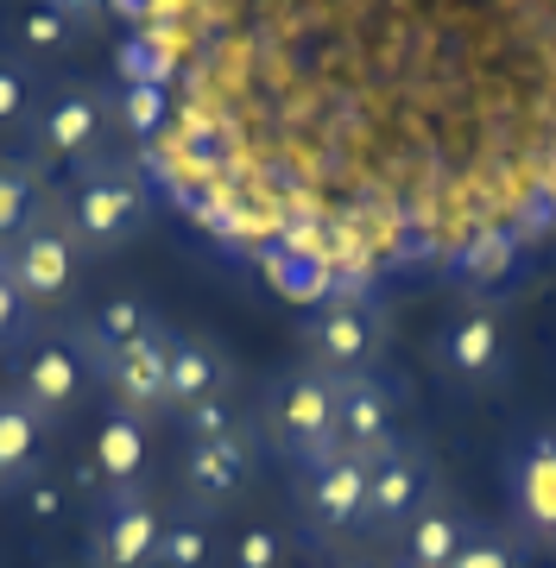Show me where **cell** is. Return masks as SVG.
I'll use <instances>...</instances> for the list:
<instances>
[{"label":"cell","mask_w":556,"mask_h":568,"mask_svg":"<svg viewBox=\"0 0 556 568\" xmlns=\"http://www.w3.org/2000/svg\"><path fill=\"white\" fill-rule=\"evenodd\" d=\"M58 222L70 227L83 260H108V253H121L127 241H140L152 227V183L133 159L102 152V159L70 171L58 196Z\"/></svg>","instance_id":"obj_1"},{"label":"cell","mask_w":556,"mask_h":568,"mask_svg":"<svg viewBox=\"0 0 556 568\" xmlns=\"http://www.w3.org/2000/svg\"><path fill=\"white\" fill-rule=\"evenodd\" d=\"M260 443L279 448L297 474L323 467L342 448V436H335V379L323 366L297 361L266 386V398H260Z\"/></svg>","instance_id":"obj_2"},{"label":"cell","mask_w":556,"mask_h":568,"mask_svg":"<svg viewBox=\"0 0 556 568\" xmlns=\"http://www.w3.org/2000/svg\"><path fill=\"white\" fill-rule=\"evenodd\" d=\"M114 95H108V82L95 77H58L51 89L39 95L32 108V121H26V140L20 152L32 164H89L108 152V133H114Z\"/></svg>","instance_id":"obj_3"},{"label":"cell","mask_w":556,"mask_h":568,"mask_svg":"<svg viewBox=\"0 0 556 568\" xmlns=\"http://www.w3.org/2000/svg\"><path fill=\"white\" fill-rule=\"evenodd\" d=\"M13 398H26V405L39 410L44 424L58 429V424H70L77 410L95 398V366H89V354H83V342H77V328L70 323H58V328H44L39 323V335L13 354Z\"/></svg>","instance_id":"obj_4"},{"label":"cell","mask_w":556,"mask_h":568,"mask_svg":"<svg viewBox=\"0 0 556 568\" xmlns=\"http://www.w3.org/2000/svg\"><path fill=\"white\" fill-rule=\"evenodd\" d=\"M260 424L234 429L222 443H184V467H178V506L196 518H228L260 480Z\"/></svg>","instance_id":"obj_5"},{"label":"cell","mask_w":556,"mask_h":568,"mask_svg":"<svg viewBox=\"0 0 556 568\" xmlns=\"http://www.w3.org/2000/svg\"><path fill=\"white\" fill-rule=\"evenodd\" d=\"M304 361L323 366L330 379H354V373H380V354H386V310L373 297H330V304L310 310L304 323Z\"/></svg>","instance_id":"obj_6"},{"label":"cell","mask_w":556,"mask_h":568,"mask_svg":"<svg viewBox=\"0 0 556 568\" xmlns=\"http://www.w3.org/2000/svg\"><path fill=\"white\" fill-rule=\"evenodd\" d=\"M367 474L373 455H354V448H335L323 467H310L297 480V518H304V537L316 549H335L342 537L361 544V525H367Z\"/></svg>","instance_id":"obj_7"},{"label":"cell","mask_w":556,"mask_h":568,"mask_svg":"<svg viewBox=\"0 0 556 568\" xmlns=\"http://www.w3.org/2000/svg\"><path fill=\"white\" fill-rule=\"evenodd\" d=\"M171 525V506L145 487H114L95 493V518H89V568H152L159 537Z\"/></svg>","instance_id":"obj_8"},{"label":"cell","mask_w":556,"mask_h":568,"mask_svg":"<svg viewBox=\"0 0 556 568\" xmlns=\"http://www.w3.org/2000/svg\"><path fill=\"white\" fill-rule=\"evenodd\" d=\"M431 499H436L431 448L412 443V436H392L373 455V474H367V525H361V544H392Z\"/></svg>","instance_id":"obj_9"},{"label":"cell","mask_w":556,"mask_h":568,"mask_svg":"<svg viewBox=\"0 0 556 568\" xmlns=\"http://www.w3.org/2000/svg\"><path fill=\"white\" fill-rule=\"evenodd\" d=\"M506 511L513 537L525 544H556V429L518 436L506 455Z\"/></svg>","instance_id":"obj_10"},{"label":"cell","mask_w":556,"mask_h":568,"mask_svg":"<svg viewBox=\"0 0 556 568\" xmlns=\"http://www.w3.org/2000/svg\"><path fill=\"white\" fill-rule=\"evenodd\" d=\"M0 260H7L13 284L26 291V304L32 310H58V304H70V291H77V265H83V253H77V241H70V227L58 222V203H51V215H44L39 227H26Z\"/></svg>","instance_id":"obj_11"},{"label":"cell","mask_w":556,"mask_h":568,"mask_svg":"<svg viewBox=\"0 0 556 568\" xmlns=\"http://www.w3.org/2000/svg\"><path fill=\"white\" fill-rule=\"evenodd\" d=\"M171 335H178L171 323L152 328L145 342H133L121 361L102 373V398L114 410L140 417V424H152V417H165L171 410Z\"/></svg>","instance_id":"obj_12"},{"label":"cell","mask_w":556,"mask_h":568,"mask_svg":"<svg viewBox=\"0 0 556 568\" xmlns=\"http://www.w3.org/2000/svg\"><path fill=\"white\" fill-rule=\"evenodd\" d=\"M398 405H405V392H398V379H386V373L335 379V436H342V448L380 455V448L398 436Z\"/></svg>","instance_id":"obj_13"},{"label":"cell","mask_w":556,"mask_h":568,"mask_svg":"<svg viewBox=\"0 0 556 568\" xmlns=\"http://www.w3.org/2000/svg\"><path fill=\"white\" fill-rule=\"evenodd\" d=\"M70 328H77V342H83L89 366H95V386H102L108 366L121 361L133 342H145L152 328H165V316L152 310L145 291H114V297H102V304H89Z\"/></svg>","instance_id":"obj_14"},{"label":"cell","mask_w":556,"mask_h":568,"mask_svg":"<svg viewBox=\"0 0 556 568\" xmlns=\"http://www.w3.org/2000/svg\"><path fill=\"white\" fill-rule=\"evenodd\" d=\"M443 366H449L462 386H494L506 373V323H499L494 304H462L436 342Z\"/></svg>","instance_id":"obj_15"},{"label":"cell","mask_w":556,"mask_h":568,"mask_svg":"<svg viewBox=\"0 0 556 568\" xmlns=\"http://www.w3.org/2000/svg\"><path fill=\"white\" fill-rule=\"evenodd\" d=\"M51 462V424L39 410L0 392V493H26Z\"/></svg>","instance_id":"obj_16"},{"label":"cell","mask_w":556,"mask_h":568,"mask_svg":"<svg viewBox=\"0 0 556 568\" xmlns=\"http://www.w3.org/2000/svg\"><path fill=\"white\" fill-rule=\"evenodd\" d=\"M468 530H474L468 518L436 493L431 506L392 537V568H449L455 556H462V544H468Z\"/></svg>","instance_id":"obj_17"},{"label":"cell","mask_w":556,"mask_h":568,"mask_svg":"<svg viewBox=\"0 0 556 568\" xmlns=\"http://www.w3.org/2000/svg\"><path fill=\"white\" fill-rule=\"evenodd\" d=\"M234 392V361L209 335H171V417Z\"/></svg>","instance_id":"obj_18"},{"label":"cell","mask_w":556,"mask_h":568,"mask_svg":"<svg viewBox=\"0 0 556 568\" xmlns=\"http://www.w3.org/2000/svg\"><path fill=\"white\" fill-rule=\"evenodd\" d=\"M51 215V178L26 152H0V253Z\"/></svg>","instance_id":"obj_19"},{"label":"cell","mask_w":556,"mask_h":568,"mask_svg":"<svg viewBox=\"0 0 556 568\" xmlns=\"http://www.w3.org/2000/svg\"><path fill=\"white\" fill-rule=\"evenodd\" d=\"M145 455H152V443H145V424L108 405V410H102V429H95V474H102V493L140 487Z\"/></svg>","instance_id":"obj_20"},{"label":"cell","mask_w":556,"mask_h":568,"mask_svg":"<svg viewBox=\"0 0 556 568\" xmlns=\"http://www.w3.org/2000/svg\"><path fill=\"white\" fill-rule=\"evenodd\" d=\"M39 95H44L39 63L26 58L20 44H0V133H26Z\"/></svg>","instance_id":"obj_21"},{"label":"cell","mask_w":556,"mask_h":568,"mask_svg":"<svg viewBox=\"0 0 556 568\" xmlns=\"http://www.w3.org/2000/svg\"><path fill=\"white\" fill-rule=\"evenodd\" d=\"M209 562H215V518H196V511L171 506V525L159 537L152 568H209Z\"/></svg>","instance_id":"obj_22"},{"label":"cell","mask_w":556,"mask_h":568,"mask_svg":"<svg viewBox=\"0 0 556 568\" xmlns=\"http://www.w3.org/2000/svg\"><path fill=\"white\" fill-rule=\"evenodd\" d=\"M77 26H83V20H77V7H32V13L20 20V39H13V44H20L32 63L58 58L63 44H77Z\"/></svg>","instance_id":"obj_23"},{"label":"cell","mask_w":556,"mask_h":568,"mask_svg":"<svg viewBox=\"0 0 556 568\" xmlns=\"http://www.w3.org/2000/svg\"><path fill=\"white\" fill-rule=\"evenodd\" d=\"M253 417L241 410V398L228 392V398H209V405H190L178 410V429H184V443H222V436H234V429H247Z\"/></svg>","instance_id":"obj_24"},{"label":"cell","mask_w":556,"mask_h":568,"mask_svg":"<svg viewBox=\"0 0 556 568\" xmlns=\"http://www.w3.org/2000/svg\"><path fill=\"white\" fill-rule=\"evenodd\" d=\"M32 335H39V310L26 304V291L13 284V272L0 260V361H13Z\"/></svg>","instance_id":"obj_25"},{"label":"cell","mask_w":556,"mask_h":568,"mask_svg":"<svg viewBox=\"0 0 556 568\" xmlns=\"http://www.w3.org/2000/svg\"><path fill=\"white\" fill-rule=\"evenodd\" d=\"M449 568H525V549H518L513 530L474 525V530H468V544H462V556H455Z\"/></svg>","instance_id":"obj_26"},{"label":"cell","mask_w":556,"mask_h":568,"mask_svg":"<svg viewBox=\"0 0 556 568\" xmlns=\"http://www.w3.org/2000/svg\"><path fill=\"white\" fill-rule=\"evenodd\" d=\"M291 556V537L279 525H247L234 537V568H279Z\"/></svg>","instance_id":"obj_27"},{"label":"cell","mask_w":556,"mask_h":568,"mask_svg":"<svg viewBox=\"0 0 556 568\" xmlns=\"http://www.w3.org/2000/svg\"><path fill=\"white\" fill-rule=\"evenodd\" d=\"M20 499H26V511H32L39 525H58V518H63V487L51 480V474H39V480H32Z\"/></svg>","instance_id":"obj_28"},{"label":"cell","mask_w":556,"mask_h":568,"mask_svg":"<svg viewBox=\"0 0 556 568\" xmlns=\"http://www.w3.org/2000/svg\"><path fill=\"white\" fill-rule=\"evenodd\" d=\"M279 568H323V556H316V544H291V556Z\"/></svg>","instance_id":"obj_29"},{"label":"cell","mask_w":556,"mask_h":568,"mask_svg":"<svg viewBox=\"0 0 556 568\" xmlns=\"http://www.w3.org/2000/svg\"><path fill=\"white\" fill-rule=\"evenodd\" d=\"M335 568H392V562H380V556H367V549H354V556H342Z\"/></svg>","instance_id":"obj_30"}]
</instances>
